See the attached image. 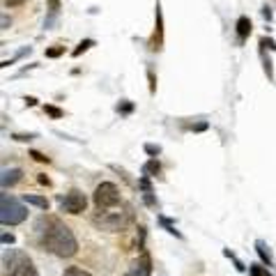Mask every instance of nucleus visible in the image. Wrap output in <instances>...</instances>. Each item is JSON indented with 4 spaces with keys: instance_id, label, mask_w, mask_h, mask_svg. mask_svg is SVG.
I'll return each instance as SVG.
<instances>
[{
    "instance_id": "7",
    "label": "nucleus",
    "mask_w": 276,
    "mask_h": 276,
    "mask_svg": "<svg viewBox=\"0 0 276 276\" xmlns=\"http://www.w3.org/2000/svg\"><path fill=\"white\" fill-rule=\"evenodd\" d=\"M129 276H152V258H150V253L145 249L141 251V258L136 260Z\"/></svg>"
},
{
    "instance_id": "30",
    "label": "nucleus",
    "mask_w": 276,
    "mask_h": 276,
    "mask_svg": "<svg viewBox=\"0 0 276 276\" xmlns=\"http://www.w3.org/2000/svg\"><path fill=\"white\" fill-rule=\"evenodd\" d=\"M0 239H2V244H5V246H7V244H9V246L14 244V235H12V233H2V237H0Z\"/></svg>"
},
{
    "instance_id": "18",
    "label": "nucleus",
    "mask_w": 276,
    "mask_h": 276,
    "mask_svg": "<svg viewBox=\"0 0 276 276\" xmlns=\"http://www.w3.org/2000/svg\"><path fill=\"white\" fill-rule=\"evenodd\" d=\"M62 276H92V274H90V272H85V270H81V267H67Z\"/></svg>"
},
{
    "instance_id": "21",
    "label": "nucleus",
    "mask_w": 276,
    "mask_h": 276,
    "mask_svg": "<svg viewBox=\"0 0 276 276\" xmlns=\"http://www.w3.org/2000/svg\"><path fill=\"white\" fill-rule=\"evenodd\" d=\"M145 152L150 157H159L161 155V145H155V143H145Z\"/></svg>"
},
{
    "instance_id": "4",
    "label": "nucleus",
    "mask_w": 276,
    "mask_h": 276,
    "mask_svg": "<svg viewBox=\"0 0 276 276\" xmlns=\"http://www.w3.org/2000/svg\"><path fill=\"white\" fill-rule=\"evenodd\" d=\"M131 221V212H108V209H99L92 216V226L106 233H120L127 228V223Z\"/></svg>"
},
{
    "instance_id": "29",
    "label": "nucleus",
    "mask_w": 276,
    "mask_h": 276,
    "mask_svg": "<svg viewBox=\"0 0 276 276\" xmlns=\"http://www.w3.org/2000/svg\"><path fill=\"white\" fill-rule=\"evenodd\" d=\"M260 46H267L270 51H276V41L270 39V37H263V39H260Z\"/></svg>"
},
{
    "instance_id": "8",
    "label": "nucleus",
    "mask_w": 276,
    "mask_h": 276,
    "mask_svg": "<svg viewBox=\"0 0 276 276\" xmlns=\"http://www.w3.org/2000/svg\"><path fill=\"white\" fill-rule=\"evenodd\" d=\"M21 180H23V170L21 168H9V170H2V177H0V184H2V189H12L14 184H19Z\"/></svg>"
},
{
    "instance_id": "26",
    "label": "nucleus",
    "mask_w": 276,
    "mask_h": 276,
    "mask_svg": "<svg viewBox=\"0 0 276 276\" xmlns=\"http://www.w3.org/2000/svg\"><path fill=\"white\" fill-rule=\"evenodd\" d=\"M263 65H265V72H267V79L270 81H274V69H272V60H270V55L263 60Z\"/></svg>"
},
{
    "instance_id": "17",
    "label": "nucleus",
    "mask_w": 276,
    "mask_h": 276,
    "mask_svg": "<svg viewBox=\"0 0 276 276\" xmlns=\"http://www.w3.org/2000/svg\"><path fill=\"white\" fill-rule=\"evenodd\" d=\"M115 111H118V113H122V115H129L131 111H134V104H131L129 99H124V101H120V104H118V108H115Z\"/></svg>"
},
{
    "instance_id": "12",
    "label": "nucleus",
    "mask_w": 276,
    "mask_h": 276,
    "mask_svg": "<svg viewBox=\"0 0 276 276\" xmlns=\"http://www.w3.org/2000/svg\"><path fill=\"white\" fill-rule=\"evenodd\" d=\"M23 202H28V205H35V207H39L46 212L48 209V200L44 198V196H35V194H26L23 196Z\"/></svg>"
},
{
    "instance_id": "37",
    "label": "nucleus",
    "mask_w": 276,
    "mask_h": 276,
    "mask_svg": "<svg viewBox=\"0 0 276 276\" xmlns=\"http://www.w3.org/2000/svg\"><path fill=\"white\" fill-rule=\"evenodd\" d=\"M265 276H272V274H270V272H267V274H265Z\"/></svg>"
},
{
    "instance_id": "32",
    "label": "nucleus",
    "mask_w": 276,
    "mask_h": 276,
    "mask_svg": "<svg viewBox=\"0 0 276 276\" xmlns=\"http://www.w3.org/2000/svg\"><path fill=\"white\" fill-rule=\"evenodd\" d=\"M23 2H26V0H5V7H9V9H12V7L23 5Z\"/></svg>"
},
{
    "instance_id": "6",
    "label": "nucleus",
    "mask_w": 276,
    "mask_h": 276,
    "mask_svg": "<svg viewBox=\"0 0 276 276\" xmlns=\"http://www.w3.org/2000/svg\"><path fill=\"white\" fill-rule=\"evenodd\" d=\"M85 207H88V198L79 189H72L60 200V209L67 212V214H81V212H85Z\"/></svg>"
},
{
    "instance_id": "10",
    "label": "nucleus",
    "mask_w": 276,
    "mask_h": 276,
    "mask_svg": "<svg viewBox=\"0 0 276 276\" xmlns=\"http://www.w3.org/2000/svg\"><path fill=\"white\" fill-rule=\"evenodd\" d=\"M235 28H237V37H239V41H244L251 35V30H253V23H251L249 16H239Z\"/></svg>"
},
{
    "instance_id": "35",
    "label": "nucleus",
    "mask_w": 276,
    "mask_h": 276,
    "mask_svg": "<svg viewBox=\"0 0 276 276\" xmlns=\"http://www.w3.org/2000/svg\"><path fill=\"white\" fill-rule=\"evenodd\" d=\"M37 180H39V184H46V187H51V180H48L46 175H39Z\"/></svg>"
},
{
    "instance_id": "19",
    "label": "nucleus",
    "mask_w": 276,
    "mask_h": 276,
    "mask_svg": "<svg viewBox=\"0 0 276 276\" xmlns=\"http://www.w3.org/2000/svg\"><path fill=\"white\" fill-rule=\"evenodd\" d=\"M223 256H226V258H230V260L235 263V267H237V270H239V272H246V267H244V265L239 263V258H237V256H235V253H233V251H230V249H226V251H223Z\"/></svg>"
},
{
    "instance_id": "13",
    "label": "nucleus",
    "mask_w": 276,
    "mask_h": 276,
    "mask_svg": "<svg viewBox=\"0 0 276 276\" xmlns=\"http://www.w3.org/2000/svg\"><path fill=\"white\" fill-rule=\"evenodd\" d=\"M159 173H161V163L157 161V157H152V159L143 166V175L152 177V175H159Z\"/></svg>"
},
{
    "instance_id": "14",
    "label": "nucleus",
    "mask_w": 276,
    "mask_h": 276,
    "mask_svg": "<svg viewBox=\"0 0 276 276\" xmlns=\"http://www.w3.org/2000/svg\"><path fill=\"white\" fill-rule=\"evenodd\" d=\"M92 46H94V39H83L81 44H79V46L72 51V55H74V58H79V55H83L85 51H88V48H92Z\"/></svg>"
},
{
    "instance_id": "9",
    "label": "nucleus",
    "mask_w": 276,
    "mask_h": 276,
    "mask_svg": "<svg viewBox=\"0 0 276 276\" xmlns=\"http://www.w3.org/2000/svg\"><path fill=\"white\" fill-rule=\"evenodd\" d=\"M157 33H155V37L157 39L152 41V44H150V48H152V51H159V48H161V33H163V16H161V5H159V2H157Z\"/></svg>"
},
{
    "instance_id": "5",
    "label": "nucleus",
    "mask_w": 276,
    "mask_h": 276,
    "mask_svg": "<svg viewBox=\"0 0 276 276\" xmlns=\"http://www.w3.org/2000/svg\"><path fill=\"white\" fill-rule=\"evenodd\" d=\"M92 200L97 205V209H108V207H115L120 205V189L115 187L113 182H101L99 187L94 189L92 194Z\"/></svg>"
},
{
    "instance_id": "36",
    "label": "nucleus",
    "mask_w": 276,
    "mask_h": 276,
    "mask_svg": "<svg viewBox=\"0 0 276 276\" xmlns=\"http://www.w3.org/2000/svg\"><path fill=\"white\" fill-rule=\"evenodd\" d=\"M263 16L267 21H272V9H270V7H265V9H263Z\"/></svg>"
},
{
    "instance_id": "1",
    "label": "nucleus",
    "mask_w": 276,
    "mask_h": 276,
    "mask_svg": "<svg viewBox=\"0 0 276 276\" xmlns=\"http://www.w3.org/2000/svg\"><path fill=\"white\" fill-rule=\"evenodd\" d=\"M35 230L39 233V246L48 253H53L58 258H72L79 251V242H76L74 233L69 226L55 219V216H41L35 223Z\"/></svg>"
},
{
    "instance_id": "28",
    "label": "nucleus",
    "mask_w": 276,
    "mask_h": 276,
    "mask_svg": "<svg viewBox=\"0 0 276 276\" xmlns=\"http://www.w3.org/2000/svg\"><path fill=\"white\" fill-rule=\"evenodd\" d=\"M155 191H148V194H143V200H145V205H150V207H155L157 205V200H155Z\"/></svg>"
},
{
    "instance_id": "20",
    "label": "nucleus",
    "mask_w": 276,
    "mask_h": 276,
    "mask_svg": "<svg viewBox=\"0 0 276 276\" xmlns=\"http://www.w3.org/2000/svg\"><path fill=\"white\" fill-rule=\"evenodd\" d=\"M249 274L251 276H265L267 274V267H263V265H249Z\"/></svg>"
},
{
    "instance_id": "34",
    "label": "nucleus",
    "mask_w": 276,
    "mask_h": 276,
    "mask_svg": "<svg viewBox=\"0 0 276 276\" xmlns=\"http://www.w3.org/2000/svg\"><path fill=\"white\" fill-rule=\"evenodd\" d=\"M26 106H37V99H35V97H26Z\"/></svg>"
},
{
    "instance_id": "25",
    "label": "nucleus",
    "mask_w": 276,
    "mask_h": 276,
    "mask_svg": "<svg viewBox=\"0 0 276 276\" xmlns=\"http://www.w3.org/2000/svg\"><path fill=\"white\" fill-rule=\"evenodd\" d=\"M12 138L14 141H19V143H30L33 138H37V134H14Z\"/></svg>"
},
{
    "instance_id": "15",
    "label": "nucleus",
    "mask_w": 276,
    "mask_h": 276,
    "mask_svg": "<svg viewBox=\"0 0 276 276\" xmlns=\"http://www.w3.org/2000/svg\"><path fill=\"white\" fill-rule=\"evenodd\" d=\"M159 223H161L163 228L168 230L170 235H175V237H180V239H182V233H180V230H175V226L170 223V219H166V216H159Z\"/></svg>"
},
{
    "instance_id": "33",
    "label": "nucleus",
    "mask_w": 276,
    "mask_h": 276,
    "mask_svg": "<svg viewBox=\"0 0 276 276\" xmlns=\"http://www.w3.org/2000/svg\"><path fill=\"white\" fill-rule=\"evenodd\" d=\"M194 131H205V129H207V122H198V124H194Z\"/></svg>"
},
{
    "instance_id": "22",
    "label": "nucleus",
    "mask_w": 276,
    "mask_h": 276,
    "mask_svg": "<svg viewBox=\"0 0 276 276\" xmlns=\"http://www.w3.org/2000/svg\"><path fill=\"white\" fill-rule=\"evenodd\" d=\"M28 155L33 157L35 161H39V163H48V161H51V159H48L46 155H41V152H37V150H30V152H28Z\"/></svg>"
},
{
    "instance_id": "23",
    "label": "nucleus",
    "mask_w": 276,
    "mask_h": 276,
    "mask_svg": "<svg viewBox=\"0 0 276 276\" xmlns=\"http://www.w3.org/2000/svg\"><path fill=\"white\" fill-rule=\"evenodd\" d=\"M138 189H141L143 194H148V191H152V184H150V177H148V175L138 180Z\"/></svg>"
},
{
    "instance_id": "11",
    "label": "nucleus",
    "mask_w": 276,
    "mask_h": 276,
    "mask_svg": "<svg viewBox=\"0 0 276 276\" xmlns=\"http://www.w3.org/2000/svg\"><path fill=\"white\" fill-rule=\"evenodd\" d=\"M256 251H258V256H260V260H263V265H267V267H274V256H272L270 246H267L263 239H258V242H256Z\"/></svg>"
},
{
    "instance_id": "3",
    "label": "nucleus",
    "mask_w": 276,
    "mask_h": 276,
    "mask_svg": "<svg viewBox=\"0 0 276 276\" xmlns=\"http://www.w3.org/2000/svg\"><path fill=\"white\" fill-rule=\"evenodd\" d=\"M26 219H28V209L23 207V202H19L9 194L0 196V223L2 226H19Z\"/></svg>"
},
{
    "instance_id": "27",
    "label": "nucleus",
    "mask_w": 276,
    "mask_h": 276,
    "mask_svg": "<svg viewBox=\"0 0 276 276\" xmlns=\"http://www.w3.org/2000/svg\"><path fill=\"white\" fill-rule=\"evenodd\" d=\"M48 12L60 14V0H48Z\"/></svg>"
},
{
    "instance_id": "24",
    "label": "nucleus",
    "mask_w": 276,
    "mask_h": 276,
    "mask_svg": "<svg viewBox=\"0 0 276 276\" xmlns=\"http://www.w3.org/2000/svg\"><path fill=\"white\" fill-rule=\"evenodd\" d=\"M65 53V46H53V48H46V58H60Z\"/></svg>"
},
{
    "instance_id": "16",
    "label": "nucleus",
    "mask_w": 276,
    "mask_h": 276,
    "mask_svg": "<svg viewBox=\"0 0 276 276\" xmlns=\"http://www.w3.org/2000/svg\"><path fill=\"white\" fill-rule=\"evenodd\" d=\"M44 113L46 115H51V118H53V120H60L62 115V108H58V106H53V104H46V106H44Z\"/></svg>"
},
{
    "instance_id": "31",
    "label": "nucleus",
    "mask_w": 276,
    "mask_h": 276,
    "mask_svg": "<svg viewBox=\"0 0 276 276\" xmlns=\"http://www.w3.org/2000/svg\"><path fill=\"white\" fill-rule=\"evenodd\" d=\"M148 79H150V92L155 94V90H157V81H155V74H152V72H148Z\"/></svg>"
},
{
    "instance_id": "2",
    "label": "nucleus",
    "mask_w": 276,
    "mask_h": 276,
    "mask_svg": "<svg viewBox=\"0 0 276 276\" xmlns=\"http://www.w3.org/2000/svg\"><path fill=\"white\" fill-rule=\"evenodd\" d=\"M2 267L9 276H39L37 267L33 265V260L26 256V253H21V251H14L5 249L2 253Z\"/></svg>"
}]
</instances>
